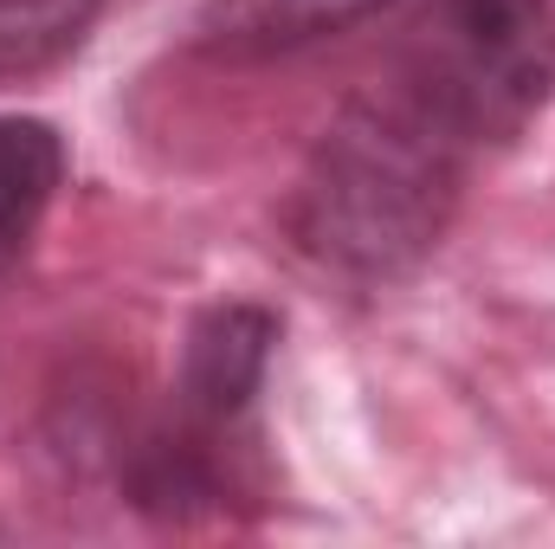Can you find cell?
Masks as SVG:
<instances>
[{
	"label": "cell",
	"mask_w": 555,
	"mask_h": 549,
	"mask_svg": "<svg viewBox=\"0 0 555 549\" xmlns=\"http://www.w3.org/2000/svg\"><path fill=\"white\" fill-rule=\"evenodd\" d=\"M478 168L485 155L375 72L304 149L278 201V233L323 278L395 284L439 253Z\"/></svg>",
	"instance_id": "1"
},
{
	"label": "cell",
	"mask_w": 555,
	"mask_h": 549,
	"mask_svg": "<svg viewBox=\"0 0 555 549\" xmlns=\"http://www.w3.org/2000/svg\"><path fill=\"white\" fill-rule=\"evenodd\" d=\"M278 356V310L253 297L207 304L181 336V369L162 408L111 433L117 498L168 531L246 524L272 505L266 382Z\"/></svg>",
	"instance_id": "2"
},
{
	"label": "cell",
	"mask_w": 555,
	"mask_h": 549,
	"mask_svg": "<svg viewBox=\"0 0 555 549\" xmlns=\"http://www.w3.org/2000/svg\"><path fill=\"white\" fill-rule=\"evenodd\" d=\"M382 72L498 162L555 104V0H414Z\"/></svg>",
	"instance_id": "3"
},
{
	"label": "cell",
	"mask_w": 555,
	"mask_h": 549,
	"mask_svg": "<svg viewBox=\"0 0 555 549\" xmlns=\"http://www.w3.org/2000/svg\"><path fill=\"white\" fill-rule=\"evenodd\" d=\"M408 0H207L188 26V52L207 65H284L330 39H349L375 20H395Z\"/></svg>",
	"instance_id": "4"
},
{
	"label": "cell",
	"mask_w": 555,
	"mask_h": 549,
	"mask_svg": "<svg viewBox=\"0 0 555 549\" xmlns=\"http://www.w3.org/2000/svg\"><path fill=\"white\" fill-rule=\"evenodd\" d=\"M65 175H72V149L59 124L0 111V278L26 266Z\"/></svg>",
	"instance_id": "5"
},
{
	"label": "cell",
	"mask_w": 555,
	"mask_h": 549,
	"mask_svg": "<svg viewBox=\"0 0 555 549\" xmlns=\"http://www.w3.org/2000/svg\"><path fill=\"white\" fill-rule=\"evenodd\" d=\"M98 13L104 0H0V85H26L65 65L91 39Z\"/></svg>",
	"instance_id": "6"
}]
</instances>
